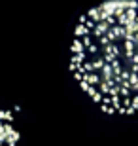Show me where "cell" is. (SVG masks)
Masks as SVG:
<instances>
[{"label": "cell", "instance_id": "1", "mask_svg": "<svg viewBox=\"0 0 138 146\" xmlns=\"http://www.w3.org/2000/svg\"><path fill=\"white\" fill-rule=\"evenodd\" d=\"M72 70L104 110L138 114V0L108 2L81 19Z\"/></svg>", "mask_w": 138, "mask_h": 146}]
</instances>
